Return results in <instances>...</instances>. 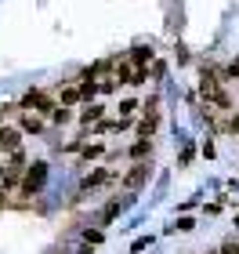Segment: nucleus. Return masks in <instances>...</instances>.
Listing matches in <instances>:
<instances>
[{
	"mask_svg": "<svg viewBox=\"0 0 239 254\" xmlns=\"http://www.w3.org/2000/svg\"><path fill=\"white\" fill-rule=\"evenodd\" d=\"M203 95H207L210 102H218V106H221V109H229V95H225V91H221L218 84H214V80H210V76H203Z\"/></svg>",
	"mask_w": 239,
	"mask_h": 254,
	"instance_id": "1",
	"label": "nucleus"
},
{
	"mask_svg": "<svg viewBox=\"0 0 239 254\" xmlns=\"http://www.w3.org/2000/svg\"><path fill=\"white\" fill-rule=\"evenodd\" d=\"M44 178H48V167H44V164H33V171L26 175V189H29V192H33V189H40V186H44Z\"/></svg>",
	"mask_w": 239,
	"mask_h": 254,
	"instance_id": "2",
	"label": "nucleus"
},
{
	"mask_svg": "<svg viewBox=\"0 0 239 254\" xmlns=\"http://www.w3.org/2000/svg\"><path fill=\"white\" fill-rule=\"evenodd\" d=\"M0 145L15 153V149H18V131H11V127H0Z\"/></svg>",
	"mask_w": 239,
	"mask_h": 254,
	"instance_id": "3",
	"label": "nucleus"
},
{
	"mask_svg": "<svg viewBox=\"0 0 239 254\" xmlns=\"http://www.w3.org/2000/svg\"><path fill=\"white\" fill-rule=\"evenodd\" d=\"M145 175H149V167H134L131 175H127V186H131V189H134V186H142V182H145Z\"/></svg>",
	"mask_w": 239,
	"mask_h": 254,
	"instance_id": "4",
	"label": "nucleus"
},
{
	"mask_svg": "<svg viewBox=\"0 0 239 254\" xmlns=\"http://www.w3.org/2000/svg\"><path fill=\"white\" fill-rule=\"evenodd\" d=\"M98 182H105V171H95V175H87L84 186H98Z\"/></svg>",
	"mask_w": 239,
	"mask_h": 254,
	"instance_id": "5",
	"label": "nucleus"
},
{
	"mask_svg": "<svg viewBox=\"0 0 239 254\" xmlns=\"http://www.w3.org/2000/svg\"><path fill=\"white\" fill-rule=\"evenodd\" d=\"M22 127H26V131H40V120H37V117H26V120H22Z\"/></svg>",
	"mask_w": 239,
	"mask_h": 254,
	"instance_id": "6",
	"label": "nucleus"
},
{
	"mask_svg": "<svg viewBox=\"0 0 239 254\" xmlns=\"http://www.w3.org/2000/svg\"><path fill=\"white\" fill-rule=\"evenodd\" d=\"M225 254H239V247H236V244H229V247H225Z\"/></svg>",
	"mask_w": 239,
	"mask_h": 254,
	"instance_id": "7",
	"label": "nucleus"
},
{
	"mask_svg": "<svg viewBox=\"0 0 239 254\" xmlns=\"http://www.w3.org/2000/svg\"><path fill=\"white\" fill-rule=\"evenodd\" d=\"M232 127H236V131H239V117H236V120H232Z\"/></svg>",
	"mask_w": 239,
	"mask_h": 254,
	"instance_id": "8",
	"label": "nucleus"
}]
</instances>
